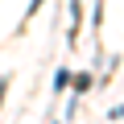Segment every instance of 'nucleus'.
Masks as SVG:
<instances>
[{
	"instance_id": "nucleus-1",
	"label": "nucleus",
	"mask_w": 124,
	"mask_h": 124,
	"mask_svg": "<svg viewBox=\"0 0 124 124\" xmlns=\"http://www.w3.org/2000/svg\"><path fill=\"white\" fill-rule=\"evenodd\" d=\"M0 91H4V83H0Z\"/></svg>"
}]
</instances>
